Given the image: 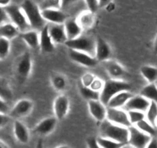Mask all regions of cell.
<instances>
[{
	"instance_id": "obj_1",
	"label": "cell",
	"mask_w": 157,
	"mask_h": 148,
	"mask_svg": "<svg viewBox=\"0 0 157 148\" xmlns=\"http://www.w3.org/2000/svg\"><path fill=\"white\" fill-rule=\"evenodd\" d=\"M99 133L101 137L109 138L119 143L126 144L129 140L128 127L115 124L106 119L101 122L99 126Z\"/></svg>"
},
{
	"instance_id": "obj_20",
	"label": "cell",
	"mask_w": 157,
	"mask_h": 148,
	"mask_svg": "<svg viewBox=\"0 0 157 148\" xmlns=\"http://www.w3.org/2000/svg\"><path fill=\"white\" fill-rule=\"evenodd\" d=\"M13 133L16 140L22 144H26L29 140V132L27 127L19 120H16L13 124Z\"/></svg>"
},
{
	"instance_id": "obj_13",
	"label": "cell",
	"mask_w": 157,
	"mask_h": 148,
	"mask_svg": "<svg viewBox=\"0 0 157 148\" xmlns=\"http://www.w3.org/2000/svg\"><path fill=\"white\" fill-rule=\"evenodd\" d=\"M42 16L46 22L54 24H64L68 16L60 9H46L41 10Z\"/></svg>"
},
{
	"instance_id": "obj_21",
	"label": "cell",
	"mask_w": 157,
	"mask_h": 148,
	"mask_svg": "<svg viewBox=\"0 0 157 148\" xmlns=\"http://www.w3.org/2000/svg\"><path fill=\"white\" fill-rule=\"evenodd\" d=\"M65 31H66L67 40H73L79 36L82 33V29L78 25L76 19H67L64 22Z\"/></svg>"
},
{
	"instance_id": "obj_29",
	"label": "cell",
	"mask_w": 157,
	"mask_h": 148,
	"mask_svg": "<svg viewBox=\"0 0 157 148\" xmlns=\"http://www.w3.org/2000/svg\"><path fill=\"white\" fill-rule=\"evenodd\" d=\"M51 83L53 88L57 91L62 92L67 87V80L62 74H54L51 78Z\"/></svg>"
},
{
	"instance_id": "obj_11",
	"label": "cell",
	"mask_w": 157,
	"mask_h": 148,
	"mask_svg": "<svg viewBox=\"0 0 157 148\" xmlns=\"http://www.w3.org/2000/svg\"><path fill=\"white\" fill-rule=\"evenodd\" d=\"M69 56L72 61L84 66L93 67L98 63V60L96 57L81 51L69 49Z\"/></svg>"
},
{
	"instance_id": "obj_8",
	"label": "cell",
	"mask_w": 157,
	"mask_h": 148,
	"mask_svg": "<svg viewBox=\"0 0 157 148\" xmlns=\"http://www.w3.org/2000/svg\"><path fill=\"white\" fill-rule=\"evenodd\" d=\"M33 68V60L29 52L24 53L18 59L16 66V75L19 79L25 80L29 76Z\"/></svg>"
},
{
	"instance_id": "obj_34",
	"label": "cell",
	"mask_w": 157,
	"mask_h": 148,
	"mask_svg": "<svg viewBox=\"0 0 157 148\" xmlns=\"http://www.w3.org/2000/svg\"><path fill=\"white\" fill-rule=\"evenodd\" d=\"M127 114L129 122H130L132 126H134L138 122L146 119V114H145V112H142V111H138V110H129V111H127Z\"/></svg>"
},
{
	"instance_id": "obj_47",
	"label": "cell",
	"mask_w": 157,
	"mask_h": 148,
	"mask_svg": "<svg viewBox=\"0 0 157 148\" xmlns=\"http://www.w3.org/2000/svg\"><path fill=\"white\" fill-rule=\"evenodd\" d=\"M11 2V0H0V6L6 7Z\"/></svg>"
},
{
	"instance_id": "obj_41",
	"label": "cell",
	"mask_w": 157,
	"mask_h": 148,
	"mask_svg": "<svg viewBox=\"0 0 157 148\" xmlns=\"http://www.w3.org/2000/svg\"><path fill=\"white\" fill-rule=\"evenodd\" d=\"M86 145L88 148H102L98 144L96 137H90L86 140Z\"/></svg>"
},
{
	"instance_id": "obj_45",
	"label": "cell",
	"mask_w": 157,
	"mask_h": 148,
	"mask_svg": "<svg viewBox=\"0 0 157 148\" xmlns=\"http://www.w3.org/2000/svg\"><path fill=\"white\" fill-rule=\"evenodd\" d=\"M146 148H157V139L155 137H152Z\"/></svg>"
},
{
	"instance_id": "obj_27",
	"label": "cell",
	"mask_w": 157,
	"mask_h": 148,
	"mask_svg": "<svg viewBox=\"0 0 157 148\" xmlns=\"http://www.w3.org/2000/svg\"><path fill=\"white\" fill-rule=\"evenodd\" d=\"M140 95L150 102L153 101L157 103V86L155 85V83L148 84L142 89Z\"/></svg>"
},
{
	"instance_id": "obj_43",
	"label": "cell",
	"mask_w": 157,
	"mask_h": 148,
	"mask_svg": "<svg viewBox=\"0 0 157 148\" xmlns=\"http://www.w3.org/2000/svg\"><path fill=\"white\" fill-rule=\"evenodd\" d=\"M8 19L9 17L7 16L4 7L0 6V25L6 23L7 20H8Z\"/></svg>"
},
{
	"instance_id": "obj_51",
	"label": "cell",
	"mask_w": 157,
	"mask_h": 148,
	"mask_svg": "<svg viewBox=\"0 0 157 148\" xmlns=\"http://www.w3.org/2000/svg\"><path fill=\"white\" fill-rule=\"evenodd\" d=\"M121 148H132V146H131L129 144H128V143H126V144L123 145V146H122Z\"/></svg>"
},
{
	"instance_id": "obj_49",
	"label": "cell",
	"mask_w": 157,
	"mask_h": 148,
	"mask_svg": "<svg viewBox=\"0 0 157 148\" xmlns=\"http://www.w3.org/2000/svg\"><path fill=\"white\" fill-rule=\"evenodd\" d=\"M0 148H10V147H9V146L6 144V143H4L2 140H0Z\"/></svg>"
},
{
	"instance_id": "obj_2",
	"label": "cell",
	"mask_w": 157,
	"mask_h": 148,
	"mask_svg": "<svg viewBox=\"0 0 157 148\" xmlns=\"http://www.w3.org/2000/svg\"><path fill=\"white\" fill-rule=\"evenodd\" d=\"M20 7L32 29L40 31L45 25H46V21L42 16L41 9L33 1L24 0Z\"/></svg>"
},
{
	"instance_id": "obj_5",
	"label": "cell",
	"mask_w": 157,
	"mask_h": 148,
	"mask_svg": "<svg viewBox=\"0 0 157 148\" xmlns=\"http://www.w3.org/2000/svg\"><path fill=\"white\" fill-rule=\"evenodd\" d=\"M5 11L12 23L19 29L20 33L26 32L31 29L28 20L20 6L16 5H9L4 7Z\"/></svg>"
},
{
	"instance_id": "obj_30",
	"label": "cell",
	"mask_w": 157,
	"mask_h": 148,
	"mask_svg": "<svg viewBox=\"0 0 157 148\" xmlns=\"http://www.w3.org/2000/svg\"><path fill=\"white\" fill-rule=\"evenodd\" d=\"M134 126H136L139 130L143 131L145 134L151 136V137H155V134H156L155 127L153 126L152 123H149L146 119H144V120L138 122V123L136 125H134Z\"/></svg>"
},
{
	"instance_id": "obj_22",
	"label": "cell",
	"mask_w": 157,
	"mask_h": 148,
	"mask_svg": "<svg viewBox=\"0 0 157 148\" xmlns=\"http://www.w3.org/2000/svg\"><path fill=\"white\" fill-rule=\"evenodd\" d=\"M19 36L31 49H38L39 48V34L36 30L29 29L26 32L20 33Z\"/></svg>"
},
{
	"instance_id": "obj_7",
	"label": "cell",
	"mask_w": 157,
	"mask_h": 148,
	"mask_svg": "<svg viewBox=\"0 0 157 148\" xmlns=\"http://www.w3.org/2000/svg\"><path fill=\"white\" fill-rule=\"evenodd\" d=\"M106 120L111 123L120 125L125 127H129L132 126L128 117L127 111H126L123 108L107 107Z\"/></svg>"
},
{
	"instance_id": "obj_16",
	"label": "cell",
	"mask_w": 157,
	"mask_h": 148,
	"mask_svg": "<svg viewBox=\"0 0 157 148\" xmlns=\"http://www.w3.org/2000/svg\"><path fill=\"white\" fill-rule=\"evenodd\" d=\"M112 49L110 45L101 37L96 39L95 57L98 62H105L111 59Z\"/></svg>"
},
{
	"instance_id": "obj_14",
	"label": "cell",
	"mask_w": 157,
	"mask_h": 148,
	"mask_svg": "<svg viewBox=\"0 0 157 148\" xmlns=\"http://www.w3.org/2000/svg\"><path fill=\"white\" fill-rule=\"evenodd\" d=\"M88 108L90 115L96 121L101 123L106 119L107 107L99 99L88 101Z\"/></svg>"
},
{
	"instance_id": "obj_50",
	"label": "cell",
	"mask_w": 157,
	"mask_h": 148,
	"mask_svg": "<svg viewBox=\"0 0 157 148\" xmlns=\"http://www.w3.org/2000/svg\"><path fill=\"white\" fill-rule=\"evenodd\" d=\"M56 148H69V146H67V145H61V146H56Z\"/></svg>"
},
{
	"instance_id": "obj_3",
	"label": "cell",
	"mask_w": 157,
	"mask_h": 148,
	"mask_svg": "<svg viewBox=\"0 0 157 148\" xmlns=\"http://www.w3.org/2000/svg\"><path fill=\"white\" fill-rule=\"evenodd\" d=\"M132 87L129 83L122 80L109 79L104 82L103 88L100 92L99 100L107 106L109 101L116 94L123 91H130Z\"/></svg>"
},
{
	"instance_id": "obj_9",
	"label": "cell",
	"mask_w": 157,
	"mask_h": 148,
	"mask_svg": "<svg viewBox=\"0 0 157 148\" xmlns=\"http://www.w3.org/2000/svg\"><path fill=\"white\" fill-rule=\"evenodd\" d=\"M33 101L28 99H22L18 101L10 113V117L15 120H19L29 115L33 110Z\"/></svg>"
},
{
	"instance_id": "obj_28",
	"label": "cell",
	"mask_w": 157,
	"mask_h": 148,
	"mask_svg": "<svg viewBox=\"0 0 157 148\" xmlns=\"http://www.w3.org/2000/svg\"><path fill=\"white\" fill-rule=\"evenodd\" d=\"M13 98V90L9 81L6 78L0 76V99L8 101Z\"/></svg>"
},
{
	"instance_id": "obj_12",
	"label": "cell",
	"mask_w": 157,
	"mask_h": 148,
	"mask_svg": "<svg viewBox=\"0 0 157 148\" xmlns=\"http://www.w3.org/2000/svg\"><path fill=\"white\" fill-rule=\"evenodd\" d=\"M58 120L56 117H49L39 122L33 129L34 133L40 136H47L55 130Z\"/></svg>"
},
{
	"instance_id": "obj_40",
	"label": "cell",
	"mask_w": 157,
	"mask_h": 148,
	"mask_svg": "<svg viewBox=\"0 0 157 148\" xmlns=\"http://www.w3.org/2000/svg\"><path fill=\"white\" fill-rule=\"evenodd\" d=\"M11 117L10 115H7L6 113L0 112V129L5 127L9 123Z\"/></svg>"
},
{
	"instance_id": "obj_38",
	"label": "cell",
	"mask_w": 157,
	"mask_h": 148,
	"mask_svg": "<svg viewBox=\"0 0 157 148\" xmlns=\"http://www.w3.org/2000/svg\"><path fill=\"white\" fill-rule=\"evenodd\" d=\"M103 85H104V82L99 78L96 77V79L94 80V81L93 82L92 85L90 86V88H92L93 90H96V91L99 92L100 93L101 90H102L103 88Z\"/></svg>"
},
{
	"instance_id": "obj_23",
	"label": "cell",
	"mask_w": 157,
	"mask_h": 148,
	"mask_svg": "<svg viewBox=\"0 0 157 148\" xmlns=\"http://www.w3.org/2000/svg\"><path fill=\"white\" fill-rule=\"evenodd\" d=\"M133 95L130 91H123L115 95L107 104V107L113 108H123L125 104Z\"/></svg>"
},
{
	"instance_id": "obj_37",
	"label": "cell",
	"mask_w": 157,
	"mask_h": 148,
	"mask_svg": "<svg viewBox=\"0 0 157 148\" xmlns=\"http://www.w3.org/2000/svg\"><path fill=\"white\" fill-rule=\"evenodd\" d=\"M96 76H95L94 74L90 73H85L83 76H82V79H81V82H82V86L83 87H90L92 85L93 82L94 81V80L96 79Z\"/></svg>"
},
{
	"instance_id": "obj_26",
	"label": "cell",
	"mask_w": 157,
	"mask_h": 148,
	"mask_svg": "<svg viewBox=\"0 0 157 148\" xmlns=\"http://www.w3.org/2000/svg\"><path fill=\"white\" fill-rule=\"evenodd\" d=\"M140 73L148 84H153L157 80V67L150 65H144L140 68Z\"/></svg>"
},
{
	"instance_id": "obj_15",
	"label": "cell",
	"mask_w": 157,
	"mask_h": 148,
	"mask_svg": "<svg viewBox=\"0 0 157 148\" xmlns=\"http://www.w3.org/2000/svg\"><path fill=\"white\" fill-rule=\"evenodd\" d=\"M150 104V101L148 100L145 97H143L141 95H136L132 96L129 100L127 101L123 109H124L126 111L129 110H138V111H142L145 112L147 110Z\"/></svg>"
},
{
	"instance_id": "obj_32",
	"label": "cell",
	"mask_w": 157,
	"mask_h": 148,
	"mask_svg": "<svg viewBox=\"0 0 157 148\" xmlns=\"http://www.w3.org/2000/svg\"><path fill=\"white\" fill-rule=\"evenodd\" d=\"M96 140H97L98 144L102 148H121L124 145L123 143H119V142L101 137V136L96 137Z\"/></svg>"
},
{
	"instance_id": "obj_42",
	"label": "cell",
	"mask_w": 157,
	"mask_h": 148,
	"mask_svg": "<svg viewBox=\"0 0 157 148\" xmlns=\"http://www.w3.org/2000/svg\"><path fill=\"white\" fill-rule=\"evenodd\" d=\"M78 0H61V9L62 10H65L70 7L71 6L74 5Z\"/></svg>"
},
{
	"instance_id": "obj_46",
	"label": "cell",
	"mask_w": 157,
	"mask_h": 148,
	"mask_svg": "<svg viewBox=\"0 0 157 148\" xmlns=\"http://www.w3.org/2000/svg\"><path fill=\"white\" fill-rule=\"evenodd\" d=\"M113 0H98V5H99V8H102L106 6L109 5L112 2Z\"/></svg>"
},
{
	"instance_id": "obj_25",
	"label": "cell",
	"mask_w": 157,
	"mask_h": 148,
	"mask_svg": "<svg viewBox=\"0 0 157 148\" xmlns=\"http://www.w3.org/2000/svg\"><path fill=\"white\" fill-rule=\"evenodd\" d=\"M76 20L82 29H88L91 28L94 24V13H92L90 10L84 11L78 15Z\"/></svg>"
},
{
	"instance_id": "obj_4",
	"label": "cell",
	"mask_w": 157,
	"mask_h": 148,
	"mask_svg": "<svg viewBox=\"0 0 157 148\" xmlns=\"http://www.w3.org/2000/svg\"><path fill=\"white\" fill-rule=\"evenodd\" d=\"M64 44L69 49L86 53L93 56H95L96 40L93 38V36L80 35L73 40H66Z\"/></svg>"
},
{
	"instance_id": "obj_24",
	"label": "cell",
	"mask_w": 157,
	"mask_h": 148,
	"mask_svg": "<svg viewBox=\"0 0 157 148\" xmlns=\"http://www.w3.org/2000/svg\"><path fill=\"white\" fill-rule=\"evenodd\" d=\"M20 34L19 29L12 22H6L0 25V37L12 40Z\"/></svg>"
},
{
	"instance_id": "obj_35",
	"label": "cell",
	"mask_w": 157,
	"mask_h": 148,
	"mask_svg": "<svg viewBox=\"0 0 157 148\" xmlns=\"http://www.w3.org/2000/svg\"><path fill=\"white\" fill-rule=\"evenodd\" d=\"M10 51V40L0 37V60H4L8 56Z\"/></svg>"
},
{
	"instance_id": "obj_18",
	"label": "cell",
	"mask_w": 157,
	"mask_h": 148,
	"mask_svg": "<svg viewBox=\"0 0 157 148\" xmlns=\"http://www.w3.org/2000/svg\"><path fill=\"white\" fill-rule=\"evenodd\" d=\"M48 29L50 37L55 44H63L67 40L64 24L51 23L48 25Z\"/></svg>"
},
{
	"instance_id": "obj_10",
	"label": "cell",
	"mask_w": 157,
	"mask_h": 148,
	"mask_svg": "<svg viewBox=\"0 0 157 148\" xmlns=\"http://www.w3.org/2000/svg\"><path fill=\"white\" fill-rule=\"evenodd\" d=\"M69 110V98L66 95H59L53 102V112L58 120H63L67 116Z\"/></svg>"
},
{
	"instance_id": "obj_17",
	"label": "cell",
	"mask_w": 157,
	"mask_h": 148,
	"mask_svg": "<svg viewBox=\"0 0 157 148\" xmlns=\"http://www.w3.org/2000/svg\"><path fill=\"white\" fill-rule=\"evenodd\" d=\"M102 63H103L105 71L109 74V76L111 77V79L122 80L126 75L125 69L118 62L109 60L105 62H102Z\"/></svg>"
},
{
	"instance_id": "obj_6",
	"label": "cell",
	"mask_w": 157,
	"mask_h": 148,
	"mask_svg": "<svg viewBox=\"0 0 157 148\" xmlns=\"http://www.w3.org/2000/svg\"><path fill=\"white\" fill-rule=\"evenodd\" d=\"M129 129L128 144L132 148H146L152 137L145 134L136 126H131Z\"/></svg>"
},
{
	"instance_id": "obj_44",
	"label": "cell",
	"mask_w": 157,
	"mask_h": 148,
	"mask_svg": "<svg viewBox=\"0 0 157 148\" xmlns=\"http://www.w3.org/2000/svg\"><path fill=\"white\" fill-rule=\"evenodd\" d=\"M9 110L8 105H7L6 101L0 99V112L6 113Z\"/></svg>"
},
{
	"instance_id": "obj_48",
	"label": "cell",
	"mask_w": 157,
	"mask_h": 148,
	"mask_svg": "<svg viewBox=\"0 0 157 148\" xmlns=\"http://www.w3.org/2000/svg\"><path fill=\"white\" fill-rule=\"evenodd\" d=\"M153 53L155 55H157V34L155 36V38L154 40L153 43Z\"/></svg>"
},
{
	"instance_id": "obj_19",
	"label": "cell",
	"mask_w": 157,
	"mask_h": 148,
	"mask_svg": "<svg viewBox=\"0 0 157 148\" xmlns=\"http://www.w3.org/2000/svg\"><path fill=\"white\" fill-rule=\"evenodd\" d=\"M39 49L44 53H52L55 49V43L49 36L48 25H45L39 33Z\"/></svg>"
},
{
	"instance_id": "obj_36",
	"label": "cell",
	"mask_w": 157,
	"mask_h": 148,
	"mask_svg": "<svg viewBox=\"0 0 157 148\" xmlns=\"http://www.w3.org/2000/svg\"><path fill=\"white\" fill-rule=\"evenodd\" d=\"M39 7H40L41 10L60 9V7H61V0H43L41 5L39 6Z\"/></svg>"
},
{
	"instance_id": "obj_31",
	"label": "cell",
	"mask_w": 157,
	"mask_h": 148,
	"mask_svg": "<svg viewBox=\"0 0 157 148\" xmlns=\"http://www.w3.org/2000/svg\"><path fill=\"white\" fill-rule=\"evenodd\" d=\"M79 92L82 97L87 101L95 100V99H99L100 97V93L93 90L92 88L88 87H82L79 88Z\"/></svg>"
},
{
	"instance_id": "obj_33",
	"label": "cell",
	"mask_w": 157,
	"mask_h": 148,
	"mask_svg": "<svg viewBox=\"0 0 157 148\" xmlns=\"http://www.w3.org/2000/svg\"><path fill=\"white\" fill-rule=\"evenodd\" d=\"M146 119L155 126V121L157 120V103L153 101H151L147 110L146 111Z\"/></svg>"
},
{
	"instance_id": "obj_39",
	"label": "cell",
	"mask_w": 157,
	"mask_h": 148,
	"mask_svg": "<svg viewBox=\"0 0 157 148\" xmlns=\"http://www.w3.org/2000/svg\"><path fill=\"white\" fill-rule=\"evenodd\" d=\"M85 2L88 7V10L91 11L92 13H95L99 9L98 0H85Z\"/></svg>"
}]
</instances>
